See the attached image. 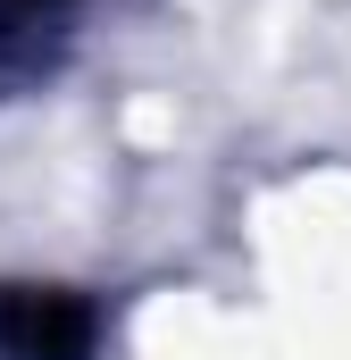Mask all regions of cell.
<instances>
[{
    "label": "cell",
    "mask_w": 351,
    "mask_h": 360,
    "mask_svg": "<svg viewBox=\"0 0 351 360\" xmlns=\"http://www.w3.org/2000/svg\"><path fill=\"white\" fill-rule=\"evenodd\" d=\"M92 310L59 285H8L0 293V360H84Z\"/></svg>",
    "instance_id": "obj_1"
},
{
    "label": "cell",
    "mask_w": 351,
    "mask_h": 360,
    "mask_svg": "<svg viewBox=\"0 0 351 360\" xmlns=\"http://www.w3.org/2000/svg\"><path fill=\"white\" fill-rule=\"evenodd\" d=\"M67 0H0V34H34V25H51Z\"/></svg>",
    "instance_id": "obj_2"
}]
</instances>
